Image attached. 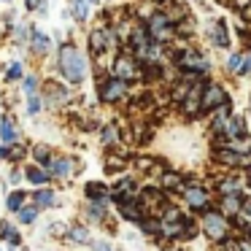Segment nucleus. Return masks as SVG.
Masks as SVG:
<instances>
[{
  "label": "nucleus",
  "instance_id": "1",
  "mask_svg": "<svg viewBox=\"0 0 251 251\" xmlns=\"http://www.w3.org/2000/svg\"><path fill=\"white\" fill-rule=\"evenodd\" d=\"M60 71L73 84L84 81V76H87V60H84V54L76 46H62L60 49Z\"/></svg>",
  "mask_w": 251,
  "mask_h": 251
},
{
  "label": "nucleus",
  "instance_id": "2",
  "mask_svg": "<svg viewBox=\"0 0 251 251\" xmlns=\"http://www.w3.org/2000/svg\"><path fill=\"white\" fill-rule=\"evenodd\" d=\"M227 216H224L222 211H205V216H202V229H205L208 238L219 240L227 235Z\"/></svg>",
  "mask_w": 251,
  "mask_h": 251
},
{
  "label": "nucleus",
  "instance_id": "3",
  "mask_svg": "<svg viewBox=\"0 0 251 251\" xmlns=\"http://www.w3.org/2000/svg\"><path fill=\"white\" fill-rule=\"evenodd\" d=\"M149 35H151L154 41H168L170 35H173V30H170V19L165 17V14H154L151 22H149Z\"/></svg>",
  "mask_w": 251,
  "mask_h": 251
},
{
  "label": "nucleus",
  "instance_id": "4",
  "mask_svg": "<svg viewBox=\"0 0 251 251\" xmlns=\"http://www.w3.org/2000/svg\"><path fill=\"white\" fill-rule=\"evenodd\" d=\"M224 103H227V98H224V89H222V87H208L205 92H202V98H200V111L222 108Z\"/></svg>",
  "mask_w": 251,
  "mask_h": 251
},
{
  "label": "nucleus",
  "instance_id": "5",
  "mask_svg": "<svg viewBox=\"0 0 251 251\" xmlns=\"http://www.w3.org/2000/svg\"><path fill=\"white\" fill-rule=\"evenodd\" d=\"M114 73H116V78H122V81H132V78L138 76V68H135V62H132L130 57H119L116 65H114Z\"/></svg>",
  "mask_w": 251,
  "mask_h": 251
},
{
  "label": "nucleus",
  "instance_id": "6",
  "mask_svg": "<svg viewBox=\"0 0 251 251\" xmlns=\"http://www.w3.org/2000/svg\"><path fill=\"white\" fill-rule=\"evenodd\" d=\"M125 92H127V81H122V78H111L108 84H103V100H108V103L119 100Z\"/></svg>",
  "mask_w": 251,
  "mask_h": 251
},
{
  "label": "nucleus",
  "instance_id": "7",
  "mask_svg": "<svg viewBox=\"0 0 251 251\" xmlns=\"http://www.w3.org/2000/svg\"><path fill=\"white\" fill-rule=\"evenodd\" d=\"M186 202L192 208H208V192L202 186H186Z\"/></svg>",
  "mask_w": 251,
  "mask_h": 251
},
{
  "label": "nucleus",
  "instance_id": "8",
  "mask_svg": "<svg viewBox=\"0 0 251 251\" xmlns=\"http://www.w3.org/2000/svg\"><path fill=\"white\" fill-rule=\"evenodd\" d=\"M181 65L189 68V71H208V60L197 51H184L181 54Z\"/></svg>",
  "mask_w": 251,
  "mask_h": 251
},
{
  "label": "nucleus",
  "instance_id": "9",
  "mask_svg": "<svg viewBox=\"0 0 251 251\" xmlns=\"http://www.w3.org/2000/svg\"><path fill=\"white\" fill-rule=\"evenodd\" d=\"M240 208H243V202H240V197L238 195H224V200H222V213L224 216H235V213H240Z\"/></svg>",
  "mask_w": 251,
  "mask_h": 251
},
{
  "label": "nucleus",
  "instance_id": "10",
  "mask_svg": "<svg viewBox=\"0 0 251 251\" xmlns=\"http://www.w3.org/2000/svg\"><path fill=\"white\" fill-rule=\"evenodd\" d=\"M138 205H141V202H135L132 197H130V200H125V202H122V216L130 219V222H141V208H138Z\"/></svg>",
  "mask_w": 251,
  "mask_h": 251
},
{
  "label": "nucleus",
  "instance_id": "11",
  "mask_svg": "<svg viewBox=\"0 0 251 251\" xmlns=\"http://www.w3.org/2000/svg\"><path fill=\"white\" fill-rule=\"evenodd\" d=\"M0 138H3L6 143L17 141V130H14V122L8 119V116H3V119H0Z\"/></svg>",
  "mask_w": 251,
  "mask_h": 251
},
{
  "label": "nucleus",
  "instance_id": "12",
  "mask_svg": "<svg viewBox=\"0 0 251 251\" xmlns=\"http://www.w3.org/2000/svg\"><path fill=\"white\" fill-rule=\"evenodd\" d=\"M33 49H35V54H46L49 51V38L41 30H33Z\"/></svg>",
  "mask_w": 251,
  "mask_h": 251
},
{
  "label": "nucleus",
  "instance_id": "13",
  "mask_svg": "<svg viewBox=\"0 0 251 251\" xmlns=\"http://www.w3.org/2000/svg\"><path fill=\"white\" fill-rule=\"evenodd\" d=\"M224 132H227V138H240V132H243V119H240V116H232V119L227 122V127H224Z\"/></svg>",
  "mask_w": 251,
  "mask_h": 251
},
{
  "label": "nucleus",
  "instance_id": "14",
  "mask_svg": "<svg viewBox=\"0 0 251 251\" xmlns=\"http://www.w3.org/2000/svg\"><path fill=\"white\" fill-rule=\"evenodd\" d=\"M73 17L78 19V22H84V19L89 17V8H87V0H73Z\"/></svg>",
  "mask_w": 251,
  "mask_h": 251
},
{
  "label": "nucleus",
  "instance_id": "15",
  "mask_svg": "<svg viewBox=\"0 0 251 251\" xmlns=\"http://www.w3.org/2000/svg\"><path fill=\"white\" fill-rule=\"evenodd\" d=\"M27 178L33 181V184H46V181H49V173H44V170H38V168H30L27 170Z\"/></svg>",
  "mask_w": 251,
  "mask_h": 251
},
{
  "label": "nucleus",
  "instance_id": "16",
  "mask_svg": "<svg viewBox=\"0 0 251 251\" xmlns=\"http://www.w3.org/2000/svg\"><path fill=\"white\" fill-rule=\"evenodd\" d=\"M87 195L92 197V200H98V202H105V189L100 184H89L87 186Z\"/></svg>",
  "mask_w": 251,
  "mask_h": 251
},
{
  "label": "nucleus",
  "instance_id": "17",
  "mask_svg": "<svg viewBox=\"0 0 251 251\" xmlns=\"http://www.w3.org/2000/svg\"><path fill=\"white\" fill-rule=\"evenodd\" d=\"M51 173L68 176V173H71V162H68V159H54V162H51Z\"/></svg>",
  "mask_w": 251,
  "mask_h": 251
},
{
  "label": "nucleus",
  "instance_id": "18",
  "mask_svg": "<svg viewBox=\"0 0 251 251\" xmlns=\"http://www.w3.org/2000/svg\"><path fill=\"white\" fill-rule=\"evenodd\" d=\"M213 41H216L219 46L229 44V35H227V30H224V25H216V27H213Z\"/></svg>",
  "mask_w": 251,
  "mask_h": 251
},
{
  "label": "nucleus",
  "instance_id": "19",
  "mask_svg": "<svg viewBox=\"0 0 251 251\" xmlns=\"http://www.w3.org/2000/svg\"><path fill=\"white\" fill-rule=\"evenodd\" d=\"M162 186H165V189H178V186H181V176L165 173V176H162Z\"/></svg>",
  "mask_w": 251,
  "mask_h": 251
},
{
  "label": "nucleus",
  "instance_id": "20",
  "mask_svg": "<svg viewBox=\"0 0 251 251\" xmlns=\"http://www.w3.org/2000/svg\"><path fill=\"white\" fill-rule=\"evenodd\" d=\"M25 192H14L11 197H8V208H11V211H19V208H22V202H25Z\"/></svg>",
  "mask_w": 251,
  "mask_h": 251
},
{
  "label": "nucleus",
  "instance_id": "21",
  "mask_svg": "<svg viewBox=\"0 0 251 251\" xmlns=\"http://www.w3.org/2000/svg\"><path fill=\"white\" fill-rule=\"evenodd\" d=\"M51 200H54V195H51L49 189H44V192H38L35 195V202H38L41 208H46V205H51Z\"/></svg>",
  "mask_w": 251,
  "mask_h": 251
},
{
  "label": "nucleus",
  "instance_id": "22",
  "mask_svg": "<svg viewBox=\"0 0 251 251\" xmlns=\"http://www.w3.org/2000/svg\"><path fill=\"white\" fill-rule=\"evenodd\" d=\"M219 186H222V192H224V195H235V192H238V181H235V178L222 181Z\"/></svg>",
  "mask_w": 251,
  "mask_h": 251
},
{
  "label": "nucleus",
  "instance_id": "23",
  "mask_svg": "<svg viewBox=\"0 0 251 251\" xmlns=\"http://www.w3.org/2000/svg\"><path fill=\"white\" fill-rule=\"evenodd\" d=\"M116 135H119V130H116L114 125H108V127L103 130V143H114V141H116Z\"/></svg>",
  "mask_w": 251,
  "mask_h": 251
},
{
  "label": "nucleus",
  "instance_id": "24",
  "mask_svg": "<svg viewBox=\"0 0 251 251\" xmlns=\"http://www.w3.org/2000/svg\"><path fill=\"white\" fill-rule=\"evenodd\" d=\"M35 157H38L41 165H51V162H54V159H49V149H44V146L35 149Z\"/></svg>",
  "mask_w": 251,
  "mask_h": 251
},
{
  "label": "nucleus",
  "instance_id": "25",
  "mask_svg": "<svg viewBox=\"0 0 251 251\" xmlns=\"http://www.w3.org/2000/svg\"><path fill=\"white\" fill-rule=\"evenodd\" d=\"M35 213H38L35 208H19V219H22L25 224H30V222H33V219H35Z\"/></svg>",
  "mask_w": 251,
  "mask_h": 251
},
{
  "label": "nucleus",
  "instance_id": "26",
  "mask_svg": "<svg viewBox=\"0 0 251 251\" xmlns=\"http://www.w3.org/2000/svg\"><path fill=\"white\" fill-rule=\"evenodd\" d=\"M27 108H30V114H38V111H41V100H38V95L30 92V105H27Z\"/></svg>",
  "mask_w": 251,
  "mask_h": 251
},
{
  "label": "nucleus",
  "instance_id": "27",
  "mask_svg": "<svg viewBox=\"0 0 251 251\" xmlns=\"http://www.w3.org/2000/svg\"><path fill=\"white\" fill-rule=\"evenodd\" d=\"M8 78H22V65H19V62H14V65L8 68Z\"/></svg>",
  "mask_w": 251,
  "mask_h": 251
},
{
  "label": "nucleus",
  "instance_id": "28",
  "mask_svg": "<svg viewBox=\"0 0 251 251\" xmlns=\"http://www.w3.org/2000/svg\"><path fill=\"white\" fill-rule=\"evenodd\" d=\"M3 235H6L8 240H14V243H17V232H14V227L8 222H3Z\"/></svg>",
  "mask_w": 251,
  "mask_h": 251
},
{
  "label": "nucleus",
  "instance_id": "29",
  "mask_svg": "<svg viewBox=\"0 0 251 251\" xmlns=\"http://www.w3.org/2000/svg\"><path fill=\"white\" fill-rule=\"evenodd\" d=\"M73 238H76V240H87L89 238V232H87V229H84V227H76V229H73Z\"/></svg>",
  "mask_w": 251,
  "mask_h": 251
},
{
  "label": "nucleus",
  "instance_id": "30",
  "mask_svg": "<svg viewBox=\"0 0 251 251\" xmlns=\"http://www.w3.org/2000/svg\"><path fill=\"white\" fill-rule=\"evenodd\" d=\"M240 62H243V57H240V54H232V57H229V71H238Z\"/></svg>",
  "mask_w": 251,
  "mask_h": 251
},
{
  "label": "nucleus",
  "instance_id": "31",
  "mask_svg": "<svg viewBox=\"0 0 251 251\" xmlns=\"http://www.w3.org/2000/svg\"><path fill=\"white\" fill-rule=\"evenodd\" d=\"M27 30H30L27 25H19V27H17V38H22V41H25V38H27Z\"/></svg>",
  "mask_w": 251,
  "mask_h": 251
},
{
  "label": "nucleus",
  "instance_id": "32",
  "mask_svg": "<svg viewBox=\"0 0 251 251\" xmlns=\"http://www.w3.org/2000/svg\"><path fill=\"white\" fill-rule=\"evenodd\" d=\"M35 84H38V81H35V76L25 78V89H27V92H33V89H35Z\"/></svg>",
  "mask_w": 251,
  "mask_h": 251
},
{
  "label": "nucleus",
  "instance_id": "33",
  "mask_svg": "<svg viewBox=\"0 0 251 251\" xmlns=\"http://www.w3.org/2000/svg\"><path fill=\"white\" fill-rule=\"evenodd\" d=\"M243 73H251V54L243 60Z\"/></svg>",
  "mask_w": 251,
  "mask_h": 251
},
{
  "label": "nucleus",
  "instance_id": "34",
  "mask_svg": "<svg viewBox=\"0 0 251 251\" xmlns=\"http://www.w3.org/2000/svg\"><path fill=\"white\" fill-rule=\"evenodd\" d=\"M95 251H111V246L108 243H98V246H95Z\"/></svg>",
  "mask_w": 251,
  "mask_h": 251
},
{
  "label": "nucleus",
  "instance_id": "35",
  "mask_svg": "<svg viewBox=\"0 0 251 251\" xmlns=\"http://www.w3.org/2000/svg\"><path fill=\"white\" fill-rule=\"evenodd\" d=\"M41 6V0H27V8H38Z\"/></svg>",
  "mask_w": 251,
  "mask_h": 251
},
{
  "label": "nucleus",
  "instance_id": "36",
  "mask_svg": "<svg viewBox=\"0 0 251 251\" xmlns=\"http://www.w3.org/2000/svg\"><path fill=\"white\" fill-rule=\"evenodd\" d=\"M0 157H8V149H3V146H0Z\"/></svg>",
  "mask_w": 251,
  "mask_h": 251
},
{
  "label": "nucleus",
  "instance_id": "37",
  "mask_svg": "<svg viewBox=\"0 0 251 251\" xmlns=\"http://www.w3.org/2000/svg\"><path fill=\"white\" fill-rule=\"evenodd\" d=\"M89 3H98V0H89Z\"/></svg>",
  "mask_w": 251,
  "mask_h": 251
}]
</instances>
